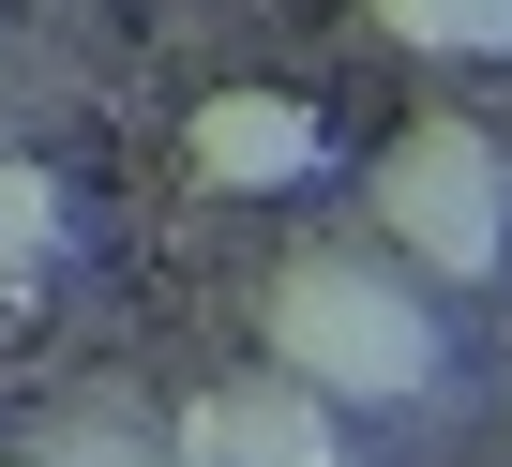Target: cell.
<instances>
[{
	"label": "cell",
	"mask_w": 512,
	"mask_h": 467,
	"mask_svg": "<svg viewBox=\"0 0 512 467\" xmlns=\"http://www.w3.org/2000/svg\"><path fill=\"white\" fill-rule=\"evenodd\" d=\"M362 16L407 61H512V0H362Z\"/></svg>",
	"instance_id": "6"
},
{
	"label": "cell",
	"mask_w": 512,
	"mask_h": 467,
	"mask_svg": "<svg viewBox=\"0 0 512 467\" xmlns=\"http://www.w3.org/2000/svg\"><path fill=\"white\" fill-rule=\"evenodd\" d=\"M166 467H362V452H347V422H332L317 392L226 377V392H196V407L166 422Z\"/></svg>",
	"instance_id": "3"
},
{
	"label": "cell",
	"mask_w": 512,
	"mask_h": 467,
	"mask_svg": "<svg viewBox=\"0 0 512 467\" xmlns=\"http://www.w3.org/2000/svg\"><path fill=\"white\" fill-rule=\"evenodd\" d=\"M0 467H166V422H136V407H46L16 452H0Z\"/></svg>",
	"instance_id": "5"
},
{
	"label": "cell",
	"mask_w": 512,
	"mask_h": 467,
	"mask_svg": "<svg viewBox=\"0 0 512 467\" xmlns=\"http://www.w3.org/2000/svg\"><path fill=\"white\" fill-rule=\"evenodd\" d=\"M181 166H196L211 196H287V181H317V166H332V121H317L302 91H196Z\"/></svg>",
	"instance_id": "4"
},
{
	"label": "cell",
	"mask_w": 512,
	"mask_h": 467,
	"mask_svg": "<svg viewBox=\"0 0 512 467\" xmlns=\"http://www.w3.org/2000/svg\"><path fill=\"white\" fill-rule=\"evenodd\" d=\"M46 257H61V181L0 166V272H46Z\"/></svg>",
	"instance_id": "7"
},
{
	"label": "cell",
	"mask_w": 512,
	"mask_h": 467,
	"mask_svg": "<svg viewBox=\"0 0 512 467\" xmlns=\"http://www.w3.org/2000/svg\"><path fill=\"white\" fill-rule=\"evenodd\" d=\"M362 211H377V257H392L422 302L512 272V151H497L467 106H422V121L362 166Z\"/></svg>",
	"instance_id": "2"
},
{
	"label": "cell",
	"mask_w": 512,
	"mask_h": 467,
	"mask_svg": "<svg viewBox=\"0 0 512 467\" xmlns=\"http://www.w3.org/2000/svg\"><path fill=\"white\" fill-rule=\"evenodd\" d=\"M256 347H272V377L317 392V407H422L452 377V317L392 257H287L272 302H256Z\"/></svg>",
	"instance_id": "1"
}]
</instances>
